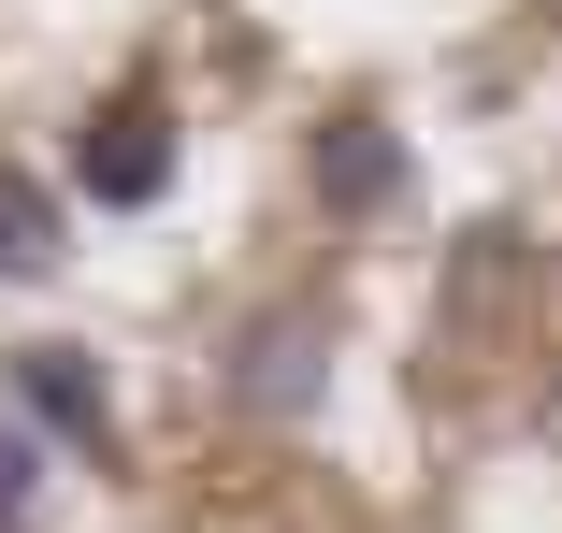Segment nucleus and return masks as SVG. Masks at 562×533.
Wrapping results in <instances>:
<instances>
[{
	"label": "nucleus",
	"instance_id": "nucleus-1",
	"mask_svg": "<svg viewBox=\"0 0 562 533\" xmlns=\"http://www.w3.org/2000/svg\"><path fill=\"white\" fill-rule=\"evenodd\" d=\"M0 389H15V433H44L72 462H116V375H101L87 347H15Z\"/></svg>",
	"mask_w": 562,
	"mask_h": 533
},
{
	"label": "nucleus",
	"instance_id": "nucleus-2",
	"mask_svg": "<svg viewBox=\"0 0 562 533\" xmlns=\"http://www.w3.org/2000/svg\"><path fill=\"white\" fill-rule=\"evenodd\" d=\"M72 188L101 202V217H145V202L173 188V116L159 101H101V116L72 131Z\"/></svg>",
	"mask_w": 562,
	"mask_h": 533
},
{
	"label": "nucleus",
	"instance_id": "nucleus-3",
	"mask_svg": "<svg viewBox=\"0 0 562 533\" xmlns=\"http://www.w3.org/2000/svg\"><path fill=\"white\" fill-rule=\"evenodd\" d=\"M303 389H317V317H260V332H246V375H232V404L303 418Z\"/></svg>",
	"mask_w": 562,
	"mask_h": 533
},
{
	"label": "nucleus",
	"instance_id": "nucleus-4",
	"mask_svg": "<svg viewBox=\"0 0 562 533\" xmlns=\"http://www.w3.org/2000/svg\"><path fill=\"white\" fill-rule=\"evenodd\" d=\"M317 188H331V202H347V217H361V202H390V188H404V145H390L375 116H347V131L317 145Z\"/></svg>",
	"mask_w": 562,
	"mask_h": 533
},
{
	"label": "nucleus",
	"instance_id": "nucleus-5",
	"mask_svg": "<svg viewBox=\"0 0 562 533\" xmlns=\"http://www.w3.org/2000/svg\"><path fill=\"white\" fill-rule=\"evenodd\" d=\"M30 274H58V188L0 173V288H30Z\"/></svg>",
	"mask_w": 562,
	"mask_h": 533
},
{
	"label": "nucleus",
	"instance_id": "nucleus-6",
	"mask_svg": "<svg viewBox=\"0 0 562 533\" xmlns=\"http://www.w3.org/2000/svg\"><path fill=\"white\" fill-rule=\"evenodd\" d=\"M44 433H15V418H0V533H44Z\"/></svg>",
	"mask_w": 562,
	"mask_h": 533
}]
</instances>
